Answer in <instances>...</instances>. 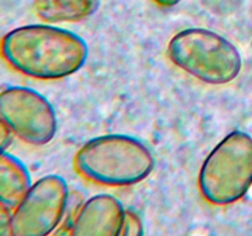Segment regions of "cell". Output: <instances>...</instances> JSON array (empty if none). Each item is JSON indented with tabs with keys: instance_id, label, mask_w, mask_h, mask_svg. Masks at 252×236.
<instances>
[{
	"instance_id": "1",
	"label": "cell",
	"mask_w": 252,
	"mask_h": 236,
	"mask_svg": "<svg viewBox=\"0 0 252 236\" xmlns=\"http://www.w3.org/2000/svg\"><path fill=\"white\" fill-rule=\"evenodd\" d=\"M2 59L17 73L38 80H57L80 70L89 56L79 34L46 24H32L7 32L0 42Z\"/></svg>"
},
{
	"instance_id": "2",
	"label": "cell",
	"mask_w": 252,
	"mask_h": 236,
	"mask_svg": "<svg viewBox=\"0 0 252 236\" xmlns=\"http://www.w3.org/2000/svg\"><path fill=\"white\" fill-rule=\"evenodd\" d=\"M76 171L85 178L110 187L133 186L152 174L155 160L149 148L127 134L93 138L74 159Z\"/></svg>"
},
{
	"instance_id": "3",
	"label": "cell",
	"mask_w": 252,
	"mask_h": 236,
	"mask_svg": "<svg viewBox=\"0 0 252 236\" xmlns=\"http://www.w3.org/2000/svg\"><path fill=\"white\" fill-rule=\"evenodd\" d=\"M167 54L185 73L211 85L231 83L243 68L240 52L229 39L199 27L175 34L169 42Z\"/></svg>"
},
{
	"instance_id": "4",
	"label": "cell",
	"mask_w": 252,
	"mask_h": 236,
	"mask_svg": "<svg viewBox=\"0 0 252 236\" xmlns=\"http://www.w3.org/2000/svg\"><path fill=\"white\" fill-rule=\"evenodd\" d=\"M202 196L214 206L238 202L252 186V137L229 133L203 161L198 176Z\"/></svg>"
},
{
	"instance_id": "5",
	"label": "cell",
	"mask_w": 252,
	"mask_h": 236,
	"mask_svg": "<svg viewBox=\"0 0 252 236\" xmlns=\"http://www.w3.org/2000/svg\"><path fill=\"white\" fill-rule=\"evenodd\" d=\"M0 119L12 134L31 145L48 144L58 128L52 103L25 86H10L0 92Z\"/></svg>"
},
{
	"instance_id": "6",
	"label": "cell",
	"mask_w": 252,
	"mask_h": 236,
	"mask_svg": "<svg viewBox=\"0 0 252 236\" xmlns=\"http://www.w3.org/2000/svg\"><path fill=\"white\" fill-rule=\"evenodd\" d=\"M69 199L68 183L58 175H47L32 183L12 213L11 235L44 236L61 224Z\"/></svg>"
},
{
	"instance_id": "7",
	"label": "cell",
	"mask_w": 252,
	"mask_h": 236,
	"mask_svg": "<svg viewBox=\"0 0 252 236\" xmlns=\"http://www.w3.org/2000/svg\"><path fill=\"white\" fill-rule=\"evenodd\" d=\"M125 210L123 204L111 194H96L89 198L79 209L70 226V235H120Z\"/></svg>"
},
{
	"instance_id": "8",
	"label": "cell",
	"mask_w": 252,
	"mask_h": 236,
	"mask_svg": "<svg viewBox=\"0 0 252 236\" xmlns=\"http://www.w3.org/2000/svg\"><path fill=\"white\" fill-rule=\"evenodd\" d=\"M31 186L26 165L6 150H0V202L15 209Z\"/></svg>"
},
{
	"instance_id": "9",
	"label": "cell",
	"mask_w": 252,
	"mask_h": 236,
	"mask_svg": "<svg viewBox=\"0 0 252 236\" xmlns=\"http://www.w3.org/2000/svg\"><path fill=\"white\" fill-rule=\"evenodd\" d=\"M95 0H36L37 16L47 22H75L95 10Z\"/></svg>"
},
{
	"instance_id": "10",
	"label": "cell",
	"mask_w": 252,
	"mask_h": 236,
	"mask_svg": "<svg viewBox=\"0 0 252 236\" xmlns=\"http://www.w3.org/2000/svg\"><path fill=\"white\" fill-rule=\"evenodd\" d=\"M143 223L139 216L132 210H125L122 226H121L120 235L123 236H138L143 235Z\"/></svg>"
},
{
	"instance_id": "11",
	"label": "cell",
	"mask_w": 252,
	"mask_h": 236,
	"mask_svg": "<svg viewBox=\"0 0 252 236\" xmlns=\"http://www.w3.org/2000/svg\"><path fill=\"white\" fill-rule=\"evenodd\" d=\"M11 208L0 202V235H11Z\"/></svg>"
},
{
	"instance_id": "12",
	"label": "cell",
	"mask_w": 252,
	"mask_h": 236,
	"mask_svg": "<svg viewBox=\"0 0 252 236\" xmlns=\"http://www.w3.org/2000/svg\"><path fill=\"white\" fill-rule=\"evenodd\" d=\"M12 133L7 128V125L0 119V150H6V148L11 144Z\"/></svg>"
},
{
	"instance_id": "13",
	"label": "cell",
	"mask_w": 252,
	"mask_h": 236,
	"mask_svg": "<svg viewBox=\"0 0 252 236\" xmlns=\"http://www.w3.org/2000/svg\"><path fill=\"white\" fill-rule=\"evenodd\" d=\"M154 1L158 2L159 5H161V6L171 7V6H175V5L179 4L181 0H154Z\"/></svg>"
}]
</instances>
